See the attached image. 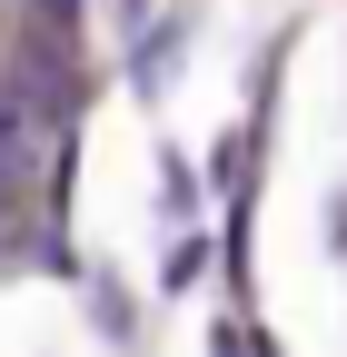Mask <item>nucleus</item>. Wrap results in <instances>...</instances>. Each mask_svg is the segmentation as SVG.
Instances as JSON below:
<instances>
[{"label":"nucleus","mask_w":347,"mask_h":357,"mask_svg":"<svg viewBox=\"0 0 347 357\" xmlns=\"http://www.w3.org/2000/svg\"><path fill=\"white\" fill-rule=\"evenodd\" d=\"M40 119H50V109H40L20 79H0V208H10L20 178L40 169Z\"/></svg>","instance_id":"obj_1"},{"label":"nucleus","mask_w":347,"mask_h":357,"mask_svg":"<svg viewBox=\"0 0 347 357\" xmlns=\"http://www.w3.org/2000/svg\"><path fill=\"white\" fill-rule=\"evenodd\" d=\"M159 199H169V218H189V208H199V178L169 159V169H159Z\"/></svg>","instance_id":"obj_2"},{"label":"nucleus","mask_w":347,"mask_h":357,"mask_svg":"<svg viewBox=\"0 0 347 357\" xmlns=\"http://www.w3.org/2000/svg\"><path fill=\"white\" fill-rule=\"evenodd\" d=\"M199 268H208V238H179V248H169V278H179V288L199 278Z\"/></svg>","instance_id":"obj_3"},{"label":"nucleus","mask_w":347,"mask_h":357,"mask_svg":"<svg viewBox=\"0 0 347 357\" xmlns=\"http://www.w3.org/2000/svg\"><path fill=\"white\" fill-rule=\"evenodd\" d=\"M109 20H119V30H129V40H139V30H149V20H159V0H109Z\"/></svg>","instance_id":"obj_4"},{"label":"nucleus","mask_w":347,"mask_h":357,"mask_svg":"<svg viewBox=\"0 0 347 357\" xmlns=\"http://www.w3.org/2000/svg\"><path fill=\"white\" fill-rule=\"evenodd\" d=\"M327 248H337V258H347V189H337V199H327Z\"/></svg>","instance_id":"obj_5"}]
</instances>
